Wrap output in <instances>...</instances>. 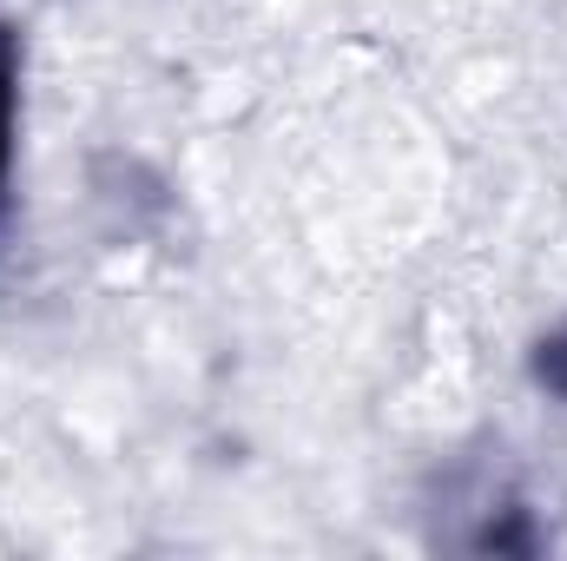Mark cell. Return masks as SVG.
<instances>
[{
	"label": "cell",
	"instance_id": "1",
	"mask_svg": "<svg viewBox=\"0 0 567 561\" xmlns=\"http://www.w3.org/2000/svg\"><path fill=\"white\" fill-rule=\"evenodd\" d=\"M468 549H482V555H535L542 549V536H535V522H528V509H502V516H488L475 536H468Z\"/></svg>",
	"mask_w": 567,
	"mask_h": 561
},
{
	"label": "cell",
	"instance_id": "3",
	"mask_svg": "<svg viewBox=\"0 0 567 561\" xmlns=\"http://www.w3.org/2000/svg\"><path fill=\"white\" fill-rule=\"evenodd\" d=\"M7 152H13V73L0 53V178H7Z\"/></svg>",
	"mask_w": 567,
	"mask_h": 561
},
{
	"label": "cell",
	"instance_id": "2",
	"mask_svg": "<svg viewBox=\"0 0 567 561\" xmlns=\"http://www.w3.org/2000/svg\"><path fill=\"white\" fill-rule=\"evenodd\" d=\"M528 377H535L555 404H567V317L555 324V330L535 337V350H528Z\"/></svg>",
	"mask_w": 567,
	"mask_h": 561
}]
</instances>
